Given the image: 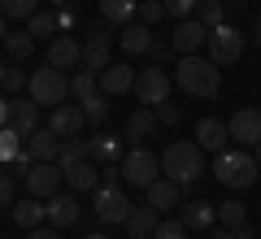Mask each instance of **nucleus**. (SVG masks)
Instances as JSON below:
<instances>
[{"mask_svg": "<svg viewBox=\"0 0 261 239\" xmlns=\"http://www.w3.org/2000/svg\"><path fill=\"white\" fill-rule=\"evenodd\" d=\"M174 87L183 96H192V100H214L222 92V65L200 57V52H187L174 65Z\"/></svg>", "mask_w": 261, "mask_h": 239, "instance_id": "f257e3e1", "label": "nucleus"}, {"mask_svg": "<svg viewBox=\"0 0 261 239\" xmlns=\"http://www.w3.org/2000/svg\"><path fill=\"white\" fill-rule=\"evenodd\" d=\"M161 174L174 178L178 187H192L196 178L205 174V148L196 144V139H174V144H166V152H161Z\"/></svg>", "mask_w": 261, "mask_h": 239, "instance_id": "f03ea898", "label": "nucleus"}, {"mask_svg": "<svg viewBox=\"0 0 261 239\" xmlns=\"http://www.w3.org/2000/svg\"><path fill=\"white\" fill-rule=\"evenodd\" d=\"M257 156H252V148H222V152L214 156V178L222 187H231V192H240V187H252V178H257Z\"/></svg>", "mask_w": 261, "mask_h": 239, "instance_id": "7ed1b4c3", "label": "nucleus"}, {"mask_svg": "<svg viewBox=\"0 0 261 239\" xmlns=\"http://www.w3.org/2000/svg\"><path fill=\"white\" fill-rule=\"evenodd\" d=\"M118 170H122V178H126L130 187H152L161 178V156L152 152V148H144V144H130Z\"/></svg>", "mask_w": 261, "mask_h": 239, "instance_id": "20e7f679", "label": "nucleus"}, {"mask_svg": "<svg viewBox=\"0 0 261 239\" xmlns=\"http://www.w3.org/2000/svg\"><path fill=\"white\" fill-rule=\"evenodd\" d=\"M244 44H248V35H244L235 22H222V26H209L205 52H209V61H218V65H235L244 57Z\"/></svg>", "mask_w": 261, "mask_h": 239, "instance_id": "39448f33", "label": "nucleus"}, {"mask_svg": "<svg viewBox=\"0 0 261 239\" xmlns=\"http://www.w3.org/2000/svg\"><path fill=\"white\" fill-rule=\"evenodd\" d=\"M130 209H135V204H130L126 192H122V187H113V183H100V187L92 192V213H96V222H100V226H122Z\"/></svg>", "mask_w": 261, "mask_h": 239, "instance_id": "423d86ee", "label": "nucleus"}, {"mask_svg": "<svg viewBox=\"0 0 261 239\" xmlns=\"http://www.w3.org/2000/svg\"><path fill=\"white\" fill-rule=\"evenodd\" d=\"M31 100L35 104H48V109H57V104H65V96H70V78H65V70H57V65H48V70H35L31 74Z\"/></svg>", "mask_w": 261, "mask_h": 239, "instance_id": "0eeeda50", "label": "nucleus"}, {"mask_svg": "<svg viewBox=\"0 0 261 239\" xmlns=\"http://www.w3.org/2000/svg\"><path fill=\"white\" fill-rule=\"evenodd\" d=\"M170 87H174V78H170L161 65H148V70L135 74V100L148 104V109H157V104L170 100Z\"/></svg>", "mask_w": 261, "mask_h": 239, "instance_id": "6e6552de", "label": "nucleus"}, {"mask_svg": "<svg viewBox=\"0 0 261 239\" xmlns=\"http://www.w3.org/2000/svg\"><path fill=\"white\" fill-rule=\"evenodd\" d=\"M113 65V31L109 26H92L83 39V70H109Z\"/></svg>", "mask_w": 261, "mask_h": 239, "instance_id": "1a4fd4ad", "label": "nucleus"}, {"mask_svg": "<svg viewBox=\"0 0 261 239\" xmlns=\"http://www.w3.org/2000/svg\"><path fill=\"white\" fill-rule=\"evenodd\" d=\"M61 183H65V174H61V166H57V161H35V166L27 170V192L39 196V200L57 196V192H61Z\"/></svg>", "mask_w": 261, "mask_h": 239, "instance_id": "9d476101", "label": "nucleus"}, {"mask_svg": "<svg viewBox=\"0 0 261 239\" xmlns=\"http://www.w3.org/2000/svg\"><path fill=\"white\" fill-rule=\"evenodd\" d=\"M226 130H231V139L240 148H257L261 144V109H235L231 113V122H226Z\"/></svg>", "mask_w": 261, "mask_h": 239, "instance_id": "9b49d317", "label": "nucleus"}, {"mask_svg": "<svg viewBox=\"0 0 261 239\" xmlns=\"http://www.w3.org/2000/svg\"><path fill=\"white\" fill-rule=\"evenodd\" d=\"M44 57L57 70H79V65H83V44H79V35H53Z\"/></svg>", "mask_w": 261, "mask_h": 239, "instance_id": "f8f14e48", "label": "nucleus"}, {"mask_svg": "<svg viewBox=\"0 0 261 239\" xmlns=\"http://www.w3.org/2000/svg\"><path fill=\"white\" fill-rule=\"evenodd\" d=\"M170 44H174V52L178 57H187V52H200V48L209 44V26L200 18H183L174 26V35H170Z\"/></svg>", "mask_w": 261, "mask_h": 239, "instance_id": "ddd939ff", "label": "nucleus"}, {"mask_svg": "<svg viewBox=\"0 0 261 239\" xmlns=\"http://www.w3.org/2000/svg\"><path fill=\"white\" fill-rule=\"evenodd\" d=\"M44 209H48V226H57V230H65V226H79V192L70 196V192H57V196H48L44 200Z\"/></svg>", "mask_w": 261, "mask_h": 239, "instance_id": "4468645a", "label": "nucleus"}, {"mask_svg": "<svg viewBox=\"0 0 261 239\" xmlns=\"http://www.w3.org/2000/svg\"><path fill=\"white\" fill-rule=\"evenodd\" d=\"M87 148H92V161H100V166H122V156H126V139L122 135H109V130H96L92 139H87Z\"/></svg>", "mask_w": 261, "mask_h": 239, "instance_id": "2eb2a0df", "label": "nucleus"}, {"mask_svg": "<svg viewBox=\"0 0 261 239\" xmlns=\"http://www.w3.org/2000/svg\"><path fill=\"white\" fill-rule=\"evenodd\" d=\"M48 126H53L61 139H79V130L87 126V118H83V104H57V109L48 113Z\"/></svg>", "mask_w": 261, "mask_h": 239, "instance_id": "dca6fc26", "label": "nucleus"}, {"mask_svg": "<svg viewBox=\"0 0 261 239\" xmlns=\"http://www.w3.org/2000/svg\"><path fill=\"white\" fill-rule=\"evenodd\" d=\"M196 144H200V148H205V152H222V148L226 144H231V130H226V122L222 118H200V122H196Z\"/></svg>", "mask_w": 261, "mask_h": 239, "instance_id": "f3484780", "label": "nucleus"}, {"mask_svg": "<svg viewBox=\"0 0 261 239\" xmlns=\"http://www.w3.org/2000/svg\"><path fill=\"white\" fill-rule=\"evenodd\" d=\"M152 26H144L140 18L135 22H126V26H118V44H122V52H130V57H148V48H152Z\"/></svg>", "mask_w": 261, "mask_h": 239, "instance_id": "a211bd4d", "label": "nucleus"}, {"mask_svg": "<svg viewBox=\"0 0 261 239\" xmlns=\"http://www.w3.org/2000/svg\"><path fill=\"white\" fill-rule=\"evenodd\" d=\"M157 222H161V213L152 209L148 200H144V204H135V209L126 213V222H122V230H126V239H152V230H157Z\"/></svg>", "mask_w": 261, "mask_h": 239, "instance_id": "6ab92c4d", "label": "nucleus"}, {"mask_svg": "<svg viewBox=\"0 0 261 239\" xmlns=\"http://www.w3.org/2000/svg\"><path fill=\"white\" fill-rule=\"evenodd\" d=\"M135 74H140V70H130L126 61H113L109 70H100V92L109 96V100L122 96V92H135Z\"/></svg>", "mask_w": 261, "mask_h": 239, "instance_id": "aec40b11", "label": "nucleus"}, {"mask_svg": "<svg viewBox=\"0 0 261 239\" xmlns=\"http://www.w3.org/2000/svg\"><path fill=\"white\" fill-rule=\"evenodd\" d=\"M157 126H161L157 109L140 104V109H135V113L126 118V144H144V139H152V135H157Z\"/></svg>", "mask_w": 261, "mask_h": 239, "instance_id": "412c9836", "label": "nucleus"}, {"mask_svg": "<svg viewBox=\"0 0 261 239\" xmlns=\"http://www.w3.org/2000/svg\"><path fill=\"white\" fill-rule=\"evenodd\" d=\"M144 196H148V204H152L157 213H166V209H178V204H183V187H178L174 178H166V174H161L152 187H144Z\"/></svg>", "mask_w": 261, "mask_h": 239, "instance_id": "4be33fe9", "label": "nucleus"}, {"mask_svg": "<svg viewBox=\"0 0 261 239\" xmlns=\"http://www.w3.org/2000/svg\"><path fill=\"white\" fill-rule=\"evenodd\" d=\"M27 152L35 156V161H57L61 156V135H57L53 126H39L27 135Z\"/></svg>", "mask_w": 261, "mask_h": 239, "instance_id": "5701e85b", "label": "nucleus"}, {"mask_svg": "<svg viewBox=\"0 0 261 239\" xmlns=\"http://www.w3.org/2000/svg\"><path fill=\"white\" fill-rule=\"evenodd\" d=\"M61 174H65V183L74 187V192H96V187H100V170H96L92 156L74 161V166H61Z\"/></svg>", "mask_w": 261, "mask_h": 239, "instance_id": "b1692460", "label": "nucleus"}, {"mask_svg": "<svg viewBox=\"0 0 261 239\" xmlns=\"http://www.w3.org/2000/svg\"><path fill=\"white\" fill-rule=\"evenodd\" d=\"M9 100H13L9 126L18 130V135H31V130H39V104L31 100V96H9Z\"/></svg>", "mask_w": 261, "mask_h": 239, "instance_id": "393cba45", "label": "nucleus"}, {"mask_svg": "<svg viewBox=\"0 0 261 239\" xmlns=\"http://www.w3.org/2000/svg\"><path fill=\"white\" fill-rule=\"evenodd\" d=\"M13 222H18L22 230H35V226H44L48 222V209H44V200L39 196H27V200H13Z\"/></svg>", "mask_w": 261, "mask_h": 239, "instance_id": "a878e982", "label": "nucleus"}, {"mask_svg": "<svg viewBox=\"0 0 261 239\" xmlns=\"http://www.w3.org/2000/svg\"><path fill=\"white\" fill-rule=\"evenodd\" d=\"M178 218L187 222V230H209L218 222V209L209 200H187V204H178Z\"/></svg>", "mask_w": 261, "mask_h": 239, "instance_id": "bb28decb", "label": "nucleus"}, {"mask_svg": "<svg viewBox=\"0 0 261 239\" xmlns=\"http://www.w3.org/2000/svg\"><path fill=\"white\" fill-rule=\"evenodd\" d=\"M135 13H140V0H100V18L109 26H126L135 22Z\"/></svg>", "mask_w": 261, "mask_h": 239, "instance_id": "cd10ccee", "label": "nucleus"}, {"mask_svg": "<svg viewBox=\"0 0 261 239\" xmlns=\"http://www.w3.org/2000/svg\"><path fill=\"white\" fill-rule=\"evenodd\" d=\"M100 92V74L96 70H79V74H70V96H74L79 104L87 100V96H96Z\"/></svg>", "mask_w": 261, "mask_h": 239, "instance_id": "c85d7f7f", "label": "nucleus"}, {"mask_svg": "<svg viewBox=\"0 0 261 239\" xmlns=\"http://www.w3.org/2000/svg\"><path fill=\"white\" fill-rule=\"evenodd\" d=\"M5 52H9L13 61H27V57L35 52V35H31V31H9V35H5Z\"/></svg>", "mask_w": 261, "mask_h": 239, "instance_id": "c756f323", "label": "nucleus"}, {"mask_svg": "<svg viewBox=\"0 0 261 239\" xmlns=\"http://www.w3.org/2000/svg\"><path fill=\"white\" fill-rule=\"evenodd\" d=\"M27 31H31L35 39H44V35H57V31H61V26H57V9H35V13L27 18Z\"/></svg>", "mask_w": 261, "mask_h": 239, "instance_id": "7c9ffc66", "label": "nucleus"}, {"mask_svg": "<svg viewBox=\"0 0 261 239\" xmlns=\"http://www.w3.org/2000/svg\"><path fill=\"white\" fill-rule=\"evenodd\" d=\"M27 148V135H18L13 126H0V161L5 166H13V156Z\"/></svg>", "mask_w": 261, "mask_h": 239, "instance_id": "2f4dec72", "label": "nucleus"}, {"mask_svg": "<svg viewBox=\"0 0 261 239\" xmlns=\"http://www.w3.org/2000/svg\"><path fill=\"white\" fill-rule=\"evenodd\" d=\"M109 96H105V92H96V96H87V100H83V118H87V126H100V122L105 118H109Z\"/></svg>", "mask_w": 261, "mask_h": 239, "instance_id": "473e14b6", "label": "nucleus"}, {"mask_svg": "<svg viewBox=\"0 0 261 239\" xmlns=\"http://www.w3.org/2000/svg\"><path fill=\"white\" fill-rule=\"evenodd\" d=\"M196 18L205 22V26H222L226 22V0H200L196 5Z\"/></svg>", "mask_w": 261, "mask_h": 239, "instance_id": "72a5a7b5", "label": "nucleus"}, {"mask_svg": "<svg viewBox=\"0 0 261 239\" xmlns=\"http://www.w3.org/2000/svg\"><path fill=\"white\" fill-rule=\"evenodd\" d=\"M152 239H187V222L183 218H161L157 230H152Z\"/></svg>", "mask_w": 261, "mask_h": 239, "instance_id": "f704fd0d", "label": "nucleus"}, {"mask_svg": "<svg viewBox=\"0 0 261 239\" xmlns=\"http://www.w3.org/2000/svg\"><path fill=\"white\" fill-rule=\"evenodd\" d=\"M218 226H244V204L240 200H222L218 204Z\"/></svg>", "mask_w": 261, "mask_h": 239, "instance_id": "c9c22d12", "label": "nucleus"}, {"mask_svg": "<svg viewBox=\"0 0 261 239\" xmlns=\"http://www.w3.org/2000/svg\"><path fill=\"white\" fill-rule=\"evenodd\" d=\"M135 18L144 22V26H157L161 18H166V0H140V13Z\"/></svg>", "mask_w": 261, "mask_h": 239, "instance_id": "e433bc0d", "label": "nucleus"}, {"mask_svg": "<svg viewBox=\"0 0 261 239\" xmlns=\"http://www.w3.org/2000/svg\"><path fill=\"white\" fill-rule=\"evenodd\" d=\"M35 9H39L35 0H0V13H5V18H22V22H27Z\"/></svg>", "mask_w": 261, "mask_h": 239, "instance_id": "4c0bfd02", "label": "nucleus"}, {"mask_svg": "<svg viewBox=\"0 0 261 239\" xmlns=\"http://www.w3.org/2000/svg\"><path fill=\"white\" fill-rule=\"evenodd\" d=\"M13 200H18V183H13L9 166L0 170V209H13Z\"/></svg>", "mask_w": 261, "mask_h": 239, "instance_id": "58836bf2", "label": "nucleus"}, {"mask_svg": "<svg viewBox=\"0 0 261 239\" xmlns=\"http://www.w3.org/2000/svg\"><path fill=\"white\" fill-rule=\"evenodd\" d=\"M196 5H200V0H166V18H174V22L196 18Z\"/></svg>", "mask_w": 261, "mask_h": 239, "instance_id": "ea45409f", "label": "nucleus"}, {"mask_svg": "<svg viewBox=\"0 0 261 239\" xmlns=\"http://www.w3.org/2000/svg\"><path fill=\"white\" fill-rule=\"evenodd\" d=\"M0 87H5L9 96H18V92H27V87H31V78H27L22 70H5V78H0Z\"/></svg>", "mask_w": 261, "mask_h": 239, "instance_id": "a19ab883", "label": "nucleus"}, {"mask_svg": "<svg viewBox=\"0 0 261 239\" xmlns=\"http://www.w3.org/2000/svg\"><path fill=\"white\" fill-rule=\"evenodd\" d=\"M170 57H174V44H170V39H152V48H148V61L166 70V61H170Z\"/></svg>", "mask_w": 261, "mask_h": 239, "instance_id": "79ce46f5", "label": "nucleus"}, {"mask_svg": "<svg viewBox=\"0 0 261 239\" xmlns=\"http://www.w3.org/2000/svg\"><path fill=\"white\" fill-rule=\"evenodd\" d=\"M157 118H161V126H178V118H183V113H178V104H157Z\"/></svg>", "mask_w": 261, "mask_h": 239, "instance_id": "37998d69", "label": "nucleus"}, {"mask_svg": "<svg viewBox=\"0 0 261 239\" xmlns=\"http://www.w3.org/2000/svg\"><path fill=\"white\" fill-rule=\"evenodd\" d=\"M214 239H252V230L248 226H218Z\"/></svg>", "mask_w": 261, "mask_h": 239, "instance_id": "c03bdc74", "label": "nucleus"}, {"mask_svg": "<svg viewBox=\"0 0 261 239\" xmlns=\"http://www.w3.org/2000/svg\"><path fill=\"white\" fill-rule=\"evenodd\" d=\"M57 26H61V31H74V26H79V18H74V9H70V5H61V9H57Z\"/></svg>", "mask_w": 261, "mask_h": 239, "instance_id": "a18cd8bd", "label": "nucleus"}, {"mask_svg": "<svg viewBox=\"0 0 261 239\" xmlns=\"http://www.w3.org/2000/svg\"><path fill=\"white\" fill-rule=\"evenodd\" d=\"M27 239H61V230L57 226H35V230H27Z\"/></svg>", "mask_w": 261, "mask_h": 239, "instance_id": "49530a36", "label": "nucleus"}, {"mask_svg": "<svg viewBox=\"0 0 261 239\" xmlns=\"http://www.w3.org/2000/svg\"><path fill=\"white\" fill-rule=\"evenodd\" d=\"M9 113H13V100H5V96H0V126H9Z\"/></svg>", "mask_w": 261, "mask_h": 239, "instance_id": "de8ad7c7", "label": "nucleus"}, {"mask_svg": "<svg viewBox=\"0 0 261 239\" xmlns=\"http://www.w3.org/2000/svg\"><path fill=\"white\" fill-rule=\"evenodd\" d=\"M244 5H248V0H226V18H231V13H244Z\"/></svg>", "mask_w": 261, "mask_h": 239, "instance_id": "09e8293b", "label": "nucleus"}, {"mask_svg": "<svg viewBox=\"0 0 261 239\" xmlns=\"http://www.w3.org/2000/svg\"><path fill=\"white\" fill-rule=\"evenodd\" d=\"M252 44H261V13L252 18Z\"/></svg>", "mask_w": 261, "mask_h": 239, "instance_id": "8fccbe9b", "label": "nucleus"}, {"mask_svg": "<svg viewBox=\"0 0 261 239\" xmlns=\"http://www.w3.org/2000/svg\"><path fill=\"white\" fill-rule=\"evenodd\" d=\"M5 35H9V18L0 13V44H5Z\"/></svg>", "mask_w": 261, "mask_h": 239, "instance_id": "3c124183", "label": "nucleus"}, {"mask_svg": "<svg viewBox=\"0 0 261 239\" xmlns=\"http://www.w3.org/2000/svg\"><path fill=\"white\" fill-rule=\"evenodd\" d=\"M252 156H257V166H261V144H257V148H252Z\"/></svg>", "mask_w": 261, "mask_h": 239, "instance_id": "603ef678", "label": "nucleus"}, {"mask_svg": "<svg viewBox=\"0 0 261 239\" xmlns=\"http://www.w3.org/2000/svg\"><path fill=\"white\" fill-rule=\"evenodd\" d=\"M87 239H109V235H105V230H96V235H87Z\"/></svg>", "mask_w": 261, "mask_h": 239, "instance_id": "864d4df0", "label": "nucleus"}, {"mask_svg": "<svg viewBox=\"0 0 261 239\" xmlns=\"http://www.w3.org/2000/svg\"><path fill=\"white\" fill-rule=\"evenodd\" d=\"M5 70H9V65H5V61H0V78H5Z\"/></svg>", "mask_w": 261, "mask_h": 239, "instance_id": "5fc2aeb1", "label": "nucleus"}, {"mask_svg": "<svg viewBox=\"0 0 261 239\" xmlns=\"http://www.w3.org/2000/svg\"><path fill=\"white\" fill-rule=\"evenodd\" d=\"M61 5H65V0H53V9H61Z\"/></svg>", "mask_w": 261, "mask_h": 239, "instance_id": "6e6d98bb", "label": "nucleus"}]
</instances>
